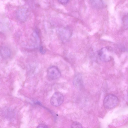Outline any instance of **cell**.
<instances>
[{
  "label": "cell",
  "instance_id": "8",
  "mask_svg": "<svg viewBox=\"0 0 128 128\" xmlns=\"http://www.w3.org/2000/svg\"><path fill=\"white\" fill-rule=\"evenodd\" d=\"M91 4L94 7L101 8L103 6L104 3L102 0H90Z\"/></svg>",
  "mask_w": 128,
  "mask_h": 128
},
{
  "label": "cell",
  "instance_id": "9",
  "mask_svg": "<svg viewBox=\"0 0 128 128\" xmlns=\"http://www.w3.org/2000/svg\"><path fill=\"white\" fill-rule=\"evenodd\" d=\"M72 128H82V124L78 122H73L71 125Z\"/></svg>",
  "mask_w": 128,
  "mask_h": 128
},
{
  "label": "cell",
  "instance_id": "1",
  "mask_svg": "<svg viewBox=\"0 0 128 128\" xmlns=\"http://www.w3.org/2000/svg\"><path fill=\"white\" fill-rule=\"evenodd\" d=\"M118 102V98L116 95L112 94H109L104 98L103 105L106 108L110 109L116 107Z\"/></svg>",
  "mask_w": 128,
  "mask_h": 128
},
{
  "label": "cell",
  "instance_id": "10",
  "mask_svg": "<svg viewBox=\"0 0 128 128\" xmlns=\"http://www.w3.org/2000/svg\"><path fill=\"white\" fill-rule=\"evenodd\" d=\"M128 18L127 16H125L123 20V22L124 24L126 26V24L128 26Z\"/></svg>",
  "mask_w": 128,
  "mask_h": 128
},
{
  "label": "cell",
  "instance_id": "12",
  "mask_svg": "<svg viewBox=\"0 0 128 128\" xmlns=\"http://www.w3.org/2000/svg\"><path fill=\"white\" fill-rule=\"evenodd\" d=\"M48 127L46 125L44 124H40L37 127V128H47Z\"/></svg>",
  "mask_w": 128,
  "mask_h": 128
},
{
  "label": "cell",
  "instance_id": "7",
  "mask_svg": "<svg viewBox=\"0 0 128 128\" xmlns=\"http://www.w3.org/2000/svg\"><path fill=\"white\" fill-rule=\"evenodd\" d=\"M58 34L62 40L63 42L67 41L70 38L71 35V32L68 29L61 28L59 29Z\"/></svg>",
  "mask_w": 128,
  "mask_h": 128
},
{
  "label": "cell",
  "instance_id": "6",
  "mask_svg": "<svg viewBox=\"0 0 128 128\" xmlns=\"http://www.w3.org/2000/svg\"><path fill=\"white\" fill-rule=\"evenodd\" d=\"M73 82L74 86L79 90H82L84 87L83 80L82 76L80 74H78L75 76Z\"/></svg>",
  "mask_w": 128,
  "mask_h": 128
},
{
  "label": "cell",
  "instance_id": "13",
  "mask_svg": "<svg viewBox=\"0 0 128 128\" xmlns=\"http://www.w3.org/2000/svg\"><path fill=\"white\" fill-rule=\"evenodd\" d=\"M42 47L41 46L40 47V51L41 53L44 54L45 52V51L43 49Z\"/></svg>",
  "mask_w": 128,
  "mask_h": 128
},
{
  "label": "cell",
  "instance_id": "4",
  "mask_svg": "<svg viewBox=\"0 0 128 128\" xmlns=\"http://www.w3.org/2000/svg\"><path fill=\"white\" fill-rule=\"evenodd\" d=\"M61 73L58 68L55 66L49 68L47 70V76L48 79L54 80L59 78L61 76Z\"/></svg>",
  "mask_w": 128,
  "mask_h": 128
},
{
  "label": "cell",
  "instance_id": "5",
  "mask_svg": "<svg viewBox=\"0 0 128 128\" xmlns=\"http://www.w3.org/2000/svg\"><path fill=\"white\" fill-rule=\"evenodd\" d=\"M28 9L25 8H20L18 10L16 16L18 19L22 21H24L28 18Z\"/></svg>",
  "mask_w": 128,
  "mask_h": 128
},
{
  "label": "cell",
  "instance_id": "3",
  "mask_svg": "<svg viewBox=\"0 0 128 128\" xmlns=\"http://www.w3.org/2000/svg\"><path fill=\"white\" fill-rule=\"evenodd\" d=\"M64 100V96L62 94L59 92H56L51 97L50 102L52 106L57 107L61 105Z\"/></svg>",
  "mask_w": 128,
  "mask_h": 128
},
{
  "label": "cell",
  "instance_id": "11",
  "mask_svg": "<svg viewBox=\"0 0 128 128\" xmlns=\"http://www.w3.org/2000/svg\"><path fill=\"white\" fill-rule=\"evenodd\" d=\"M60 4H67L69 0H58Z\"/></svg>",
  "mask_w": 128,
  "mask_h": 128
},
{
  "label": "cell",
  "instance_id": "2",
  "mask_svg": "<svg viewBox=\"0 0 128 128\" xmlns=\"http://www.w3.org/2000/svg\"><path fill=\"white\" fill-rule=\"evenodd\" d=\"M112 52L110 48L105 47L99 51L98 55L100 59L102 62H107L112 59Z\"/></svg>",
  "mask_w": 128,
  "mask_h": 128
}]
</instances>
